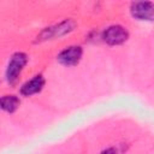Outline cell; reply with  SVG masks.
<instances>
[{"label":"cell","instance_id":"1","mask_svg":"<svg viewBox=\"0 0 154 154\" xmlns=\"http://www.w3.org/2000/svg\"><path fill=\"white\" fill-rule=\"evenodd\" d=\"M76 26V23L72 19H65L55 25L48 26L43 29L36 37V42H42L47 40H52L55 37H61L69 32H71Z\"/></svg>","mask_w":154,"mask_h":154},{"label":"cell","instance_id":"2","mask_svg":"<svg viewBox=\"0 0 154 154\" xmlns=\"http://www.w3.org/2000/svg\"><path fill=\"white\" fill-rule=\"evenodd\" d=\"M26 63H28V55L23 52H17L11 57L6 69V79L10 84H13L18 79Z\"/></svg>","mask_w":154,"mask_h":154},{"label":"cell","instance_id":"3","mask_svg":"<svg viewBox=\"0 0 154 154\" xmlns=\"http://www.w3.org/2000/svg\"><path fill=\"white\" fill-rule=\"evenodd\" d=\"M102 38L109 46H118L129 38V32L122 25H111L103 31Z\"/></svg>","mask_w":154,"mask_h":154},{"label":"cell","instance_id":"4","mask_svg":"<svg viewBox=\"0 0 154 154\" xmlns=\"http://www.w3.org/2000/svg\"><path fill=\"white\" fill-rule=\"evenodd\" d=\"M132 17L140 20H153L154 18V4L152 1H137L130 7Z\"/></svg>","mask_w":154,"mask_h":154},{"label":"cell","instance_id":"5","mask_svg":"<svg viewBox=\"0 0 154 154\" xmlns=\"http://www.w3.org/2000/svg\"><path fill=\"white\" fill-rule=\"evenodd\" d=\"M83 55V49L79 46H70L61 51L58 55V61L65 66H75L79 63Z\"/></svg>","mask_w":154,"mask_h":154},{"label":"cell","instance_id":"6","mask_svg":"<svg viewBox=\"0 0 154 154\" xmlns=\"http://www.w3.org/2000/svg\"><path fill=\"white\" fill-rule=\"evenodd\" d=\"M45 85V78L42 75H36L34 76L30 81L24 83L20 88V94L23 96H31L34 94H37L42 90Z\"/></svg>","mask_w":154,"mask_h":154},{"label":"cell","instance_id":"7","mask_svg":"<svg viewBox=\"0 0 154 154\" xmlns=\"http://www.w3.org/2000/svg\"><path fill=\"white\" fill-rule=\"evenodd\" d=\"M19 99L16 95H4L0 97V108L5 112L13 113L19 107Z\"/></svg>","mask_w":154,"mask_h":154},{"label":"cell","instance_id":"8","mask_svg":"<svg viewBox=\"0 0 154 154\" xmlns=\"http://www.w3.org/2000/svg\"><path fill=\"white\" fill-rule=\"evenodd\" d=\"M101 154H116V149L114 148H107L103 152H101Z\"/></svg>","mask_w":154,"mask_h":154}]
</instances>
